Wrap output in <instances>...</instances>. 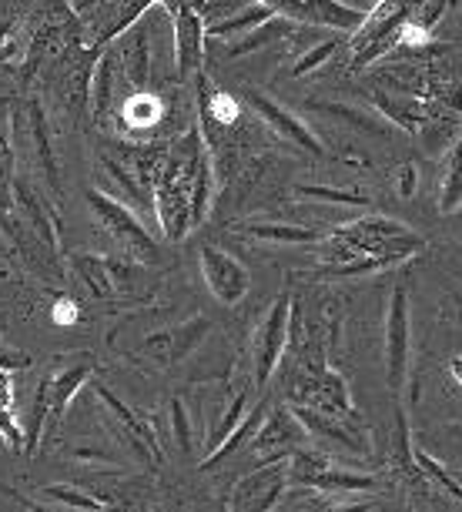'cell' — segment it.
<instances>
[{
    "label": "cell",
    "mask_w": 462,
    "mask_h": 512,
    "mask_svg": "<svg viewBox=\"0 0 462 512\" xmlns=\"http://www.w3.org/2000/svg\"><path fill=\"white\" fill-rule=\"evenodd\" d=\"M319 245H322V262L329 268H339L359 262V258H382L389 265H399L416 255L426 241L412 228L402 225V221L365 215L359 221H349V225L329 231Z\"/></svg>",
    "instance_id": "obj_1"
},
{
    "label": "cell",
    "mask_w": 462,
    "mask_h": 512,
    "mask_svg": "<svg viewBox=\"0 0 462 512\" xmlns=\"http://www.w3.org/2000/svg\"><path fill=\"white\" fill-rule=\"evenodd\" d=\"M188 148L191 138L185 134V141L168 154V161L158 171V218L161 228L171 241L185 238L191 228V185H188Z\"/></svg>",
    "instance_id": "obj_2"
},
{
    "label": "cell",
    "mask_w": 462,
    "mask_h": 512,
    "mask_svg": "<svg viewBox=\"0 0 462 512\" xmlns=\"http://www.w3.org/2000/svg\"><path fill=\"white\" fill-rule=\"evenodd\" d=\"M412 7L416 4H375L372 14L365 17L362 31L352 34V71H362L372 61H379L382 54H389L392 47H399L402 27L409 24Z\"/></svg>",
    "instance_id": "obj_3"
},
{
    "label": "cell",
    "mask_w": 462,
    "mask_h": 512,
    "mask_svg": "<svg viewBox=\"0 0 462 512\" xmlns=\"http://www.w3.org/2000/svg\"><path fill=\"white\" fill-rule=\"evenodd\" d=\"M288 482H302L315 492H372L375 476L369 472H352L332 466L319 452L298 449L288 456Z\"/></svg>",
    "instance_id": "obj_4"
},
{
    "label": "cell",
    "mask_w": 462,
    "mask_h": 512,
    "mask_svg": "<svg viewBox=\"0 0 462 512\" xmlns=\"http://www.w3.org/2000/svg\"><path fill=\"white\" fill-rule=\"evenodd\" d=\"M409 355H412L409 292L406 285H396L389 295V312H385V379H389V389L396 395L406 389Z\"/></svg>",
    "instance_id": "obj_5"
},
{
    "label": "cell",
    "mask_w": 462,
    "mask_h": 512,
    "mask_svg": "<svg viewBox=\"0 0 462 512\" xmlns=\"http://www.w3.org/2000/svg\"><path fill=\"white\" fill-rule=\"evenodd\" d=\"M288 489V459L262 462L255 472H248L235 482L228 496V512H272L282 502Z\"/></svg>",
    "instance_id": "obj_6"
},
{
    "label": "cell",
    "mask_w": 462,
    "mask_h": 512,
    "mask_svg": "<svg viewBox=\"0 0 462 512\" xmlns=\"http://www.w3.org/2000/svg\"><path fill=\"white\" fill-rule=\"evenodd\" d=\"M88 201H91L94 215H98L104 225L111 228L114 241H118V245L128 251L134 262H154V258H158V241H154L148 231H144L141 221L134 218L118 198L104 195V191H88Z\"/></svg>",
    "instance_id": "obj_7"
},
{
    "label": "cell",
    "mask_w": 462,
    "mask_h": 512,
    "mask_svg": "<svg viewBox=\"0 0 462 512\" xmlns=\"http://www.w3.org/2000/svg\"><path fill=\"white\" fill-rule=\"evenodd\" d=\"M288 328H292V295H278L268 308L265 322L255 332V385L265 389L282 362L288 345Z\"/></svg>",
    "instance_id": "obj_8"
},
{
    "label": "cell",
    "mask_w": 462,
    "mask_h": 512,
    "mask_svg": "<svg viewBox=\"0 0 462 512\" xmlns=\"http://www.w3.org/2000/svg\"><path fill=\"white\" fill-rule=\"evenodd\" d=\"M285 21L322 24L339 34H359L375 4H342V0H302V4H275Z\"/></svg>",
    "instance_id": "obj_9"
},
{
    "label": "cell",
    "mask_w": 462,
    "mask_h": 512,
    "mask_svg": "<svg viewBox=\"0 0 462 512\" xmlns=\"http://www.w3.org/2000/svg\"><path fill=\"white\" fill-rule=\"evenodd\" d=\"M198 265H201V275H205V285L211 288V295H215L221 305H238L248 295L252 275H248V268L238 262V258H231L225 248L201 245Z\"/></svg>",
    "instance_id": "obj_10"
},
{
    "label": "cell",
    "mask_w": 462,
    "mask_h": 512,
    "mask_svg": "<svg viewBox=\"0 0 462 512\" xmlns=\"http://www.w3.org/2000/svg\"><path fill=\"white\" fill-rule=\"evenodd\" d=\"M175 24V64L181 77L201 71L205 61V17L195 4H165Z\"/></svg>",
    "instance_id": "obj_11"
},
{
    "label": "cell",
    "mask_w": 462,
    "mask_h": 512,
    "mask_svg": "<svg viewBox=\"0 0 462 512\" xmlns=\"http://www.w3.org/2000/svg\"><path fill=\"white\" fill-rule=\"evenodd\" d=\"M305 442H308V436H305V429L298 425V419L292 415V409H282V405H278L275 412L265 415L262 429H258V436L252 439V449L272 452L268 462H282V459L292 456V452L302 449Z\"/></svg>",
    "instance_id": "obj_12"
},
{
    "label": "cell",
    "mask_w": 462,
    "mask_h": 512,
    "mask_svg": "<svg viewBox=\"0 0 462 512\" xmlns=\"http://www.w3.org/2000/svg\"><path fill=\"white\" fill-rule=\"evenodd\" d=\"M245 98L255 108L258 118H262L265 124H272V131L282 134L285 141H292V144H298V148H305V151H312V154H325V144L315 138V131L308 128L302 118H295L292 111H285L278 101H272L262 91H245Z\"/></svg>",
    "instance_id": "obj_13"
},
{
    "label": "cell",
    "mask_w": 462,
    "mask_h": 512,
    "mask_svg": "<svg viewBox=\"0 0 462 512\" xmlns=\"http://www.w3.org/2000/svg\"><path fill=\"white\" fill-rule=\"evenodd\" d=\"M57 372L51 375V419H61L67 405L74 402V395L81 392V385L91 379L94 372V355L91 352H67L61 359H54Z\"/></svg>",
    "instance_id": "obj_14"
},
{
    "label": "cell",
    "mask_w": 462,
    "mask_h": 512,
    "mask_svg": "<svg viewBox=\"0 0 462 512\" xmlns=\"http://www.w3.org/2000/svg\"><path fill=\"white\" fill-rule=\"evenodd\" d=\"M292 415L298 419V425L305 429L308 439H322V442H329V446H342L349 452H359V456L369 452V446H365V436H359V432L352 429L349 419H332V415L305 409V405H292Z\"/></svg>",
    "instance_id": "obj_15"
},
{
    "label": "cell",
    "mask_w": 462,
    "mask_h": 512,
    "mask_svg": "<svg viewBox=\"0 0 462 512\" xmlns=\"http://www.w3.org/2000/svg\"><path fill=\"white\" fill-rule=\"evenodd\" d=\"M208 332H211L208 318H191V322L171 328V332H165V335H151L148 345H144V352H151L161 365H178L198 349L201 338H205Z\"/></svg>",
    "instance_id": "obj_16"
},
{
    "label": "cell",
    "mask_w": 462,
    "mask_h": 512,
    "mask_svg": "<svg viewBox=\"0 0 462 512\" xmlns=\"http://www.w3.org/2000/svg\"><path fill=\"white\" fill-rule=\"evenodd\" d=\"M121 51H118V61L124 67V74H128V81L134 88H144L151 77V47H148V34H144V27H131L128 34L121 37Z\"/></svg>",
    "instance_id": "obj_17"
},
{
    "label": "cell",
    "mask_w": 462,
    "mask_h": 512,
    "mask_svg": "<svg viewBox=\"0 0 462 512\" xmlns=\"http://www.w3.org/2000/svg\"><path fill=\"white\" fill-rule=\"evenodd\" d=\"M278 17L275 4H242L231 17H221L215 24H205V37H245L255 27H262L265 21Z\"/></svg>",
    "instance_id": "obj_18"
},
{
    "label": "cell",
    "mask_w": 462,
    "mask_h": 512,
    "mask_svg": "<svg viewBox=\"0 0 462 512\" xmlns=\"http://www.w3.org/2000/svg\"><path fill=\"white\" fill-rule=\"evenodd\" d=\"M375 104L382 111L385 124H399L402 131L419 134V128L426 124L429 101L426 98H396V94H375Z\"/></svg>",
    "instance_id": "obj_19"
},
{
    "label": "cell",
    "mask_w": 462,
    "mask_h": 512,
    "mask_svg": "<svg viewBox=\"0 0 462 512\" xmlns=\"http://www.w3.org/2000/svg\"><path fill=\"white\" fill-rule=\"evenodd\" d=\"M459 208H462V134L446 151L442 178H439V215H456Z\"/></svg>",
    "instance_id": "obj_20"
},
{
    "label": "cell",
    "mask_w": 462,
    "mask_h": 512,
    "mask_svg": "<svg viewBox=\"0 0 462 512\" xmlns=\"http://www.w3.org/2000/svg\"><path fill=\"white\" fill-rule=\"evenodd\" d=\"M308 108L319 111V114H329V118L342 121V124H349V128L362 131V134H372V138H382V134H389V124L382 121V114L352 108V104H339V101H308Z\"/></svg>",
    "instance_id": "obj_21"
},
{
    "label": "cell",
    "mask_w": 462,
    "mask_h": 512,
    "mask_svg": "<svg viewBox=\"0 0 462 512\" xmlns=\"http://www.w3.org/2000/svg\"><path fill=\"white\" fill-rule=\"evenodd\" d=\"M265 415H268V405H265V402H258L255 409H248V415L242 419V425H238V429L225 439V446H221L218 452H211L208 459H201V469L218 466V462H225V459L231 456V452H238L242 446H252V439L258 436V429H262Z\"/></svg>",
    "instance_id": "obj_22"
},
{
    "label": "cell",
    "mask_w": 462,
    "mask_h": 512,
    "mask_svg": "<svg viewBox=\"0 0 462 512\" xmlns=\"http://www.w3.org/2000/svg\"><path fill=\"white\" fill-rule=\"evenodd\" d=\"M242 231L262 241H278V245H319L325 238V231H312L302 225H245Z\"/></svg>",
    "instance_id": "obj_23"
},
{
    "label": "cell",
    "mask_w": 462,
    "mask_h": 512,
    "mask_svg": "<svg viewBox=\"0 0 462 512\" xmlns=\"http://www.w3.org/2000/svg\"><path fill=\"white\" fill-rule=\"evenodd\" d=\"M51 419V375H44L41 385L34 392V405H31V419L24 425V452H34L37 442H41L44 422Z\"/></svg>",
    "instance_id": "obj_24"
},
{
    "label": "cell",
    "mask_w": 462,
    "mask_h": 512,
    "mask_svg": "<svg viewBox=\"0 0 462 512\" xmlns=\"http://www.w3.org/2000/svg\"><path fill=\"white\" fill-rule=\"evenodd\" d=\"M245 415H248V392H235V399H231V402L225 405V412H221L218 425L211 429V436H208V442H205V452H208V456H211V452H218L221 446H225V439L238 429V425H242ZM208 456H205V459H208Z\"/></svg>",
    "instance_id": "obj_25"
},
{
    "label": "cell",
    "mask_w": 462,
    "mask_h": 512,
    "mask_svg": "<svg viewBox=\"0 0 462 512\" xmlns=\"http://www.w3.org/2000/svg\"><path fill=\"white\" fill-rule=\"evenodd\" d=\"M71 265L81 272L84 282H88L91 295L101 298V295L114 292V265L111 262H104V258H98V255H74Z\"/></svg>",
    "instance_id": "obj_26"
},
{
    "label": "cell",
    "mask_w": 462,
    "mask_h": 512,
    "mask_svg": "<svg viewBox=\"0 0 462 512\" xmlns=\"http://www.w3.org/2000/svg\"><path fill=\"white\" fill-rule=\"evenodd\" d=\"M27 118H31V138H34V144H37V158H41L44 175H47V181H51V188L61 191V185H57V164H54L51 138H47V121H44L41 104H37V101L27 104Z\"/></svg>",
    "instance_id": "obj_27"
},
{
    "label": "cell",
    "mask_w": 462,
    "mask_h": 512,
    "mask_svg": "<svg viewBox=\"0 0 462 512\" xmlns=\"http://www.w3.org/2000/svg\"><path fill=\"white\" fill-rule=\"evenodd\" d=\"M288 27H292V21H285V17L278 14V17H272V21H265L262 27H255L252 34L238 37V41L228 47V57H242V54L262 51L265 44H272V41H278V37H285Z\"/></svg>",
    "instance_id": "obj_28"
},
{
    "label": "cell",
    "mask_w": 462,
    "mask_h": 512,
    "mask_svg": "<svg viewBox=\"0 0 462 512\" xmlns=\"http://www.w3.org/2000/svg\"><path fill=\"white\" fill-rule=\"evenodd\" d=\"M114 67H118V61H114V51H108L98 61V67H94V84H91V98H94V118L104 121L111 111V91H114Z\"/></svg>",
    "instance_id": "obj_29"
},
{
    "label": "cell",
    "mask_w": 462,
    "mask_h": 512,
    "mask_svg": "<svg viewBox=\"0 0 462 512\" xmlns=\"http://www.w3.org/2000/svg\"><path fill=\"white\" fill-rule=\"evenodd\" d=\"M17 198H21V205L27 211V218L34 221V228H37V235H41L47 245H57V238H54V225H51V215H47V208L41 205V198L34 195L31 188H24V185H17Z\"/></svg>",
    "instance_id": "obj_30"
},
{
    "label": "cell",
    "mask_w": 462,
    "mask_h": 512,
    "mask_svg": "<svg viewBox=\"0 0 462 512\" xmlns=\"http://www.w3.org/2000/svg\"><path fill=\"white\" fill-rule=\"evenodd\" d=\"M412 462H419V472H422V476H429L432 482H439V486L446 489L452 499L462 502V486H459L456 476H452V472H449L446 466H442L439 459H432L429 452H412Z\"/></svg>",
    "instance_id": "obj_31"
},
{
    "label": "cell",
    "mask_w": 462,
    "mask_h": 512,
    "mask_svg": "<svg viewBox=\"0 0 462 512\" xmlns=\"http://www.w3.org/2000/svg\"><path fill=\"white\" fill-rule=\"evenodd\" d=\"M298 195L308 201H325V205H369V198L359 191L329 188V185H298Z\"/></svg>",
    "instance_id": "obj_32"
},
{
    "label": "cell",
    "mask_w": 462,
    "mask_h": 512,
    "mask_svg": "<svg viewBox=\"0 0 462 512\" xmlns=\"http://www.w3.org/2000/svg\"><path fill=\"white\" fill-rule=\"evenodd\" d=\"M339 44H342V34H335V37H322L319 44L315 47H308V51L298 57L295 61V67H292V74L295 77H305V74H312L315 67H322L325 61H329V57L339 51Z\"/></svg>",
    "instance_id": "obj_33"
},
{
    "label": "cell",
    "mask_w": 462,
    "mask_h": 512,
    "mask_svg": "<svg viewBox=\"0 0 462 512\" xmlns=\"http://www.w3.org/2000/svg\"><path fill=\"white\" fill-rule=\"evenodd\" d=\"M44 496L51 502H64V506H74L81 512H104V506L88 492L74 489V486H44Z\"/></svg>",
    "instance_id": "obj_34"
},
{
    "label": "cell",
    "mask_w": 462,
    "mask_h": 512,
    "mask_svg": "<svg viewBox=\"0 0 462 512\" xmlns=\"http://www.w3.org/2000/svg\"><path fill=\"white\" fill-rule=\"evenodd\" d=\"M124 118L128 124H138V128H148V124H158L161 118V101L151 98V94H138L128 108H124Z\"/></svg>",
    "instance_id": "obj_35"
},
{
    "label": "cell",
    "mask_w": 462,
    "mask_h": 512,
    "mask_svg": "<svg viewBox=\"0 0 462 512\" xmlns=\"http://www.w3.org/2000/svg\"><path fill=\"white\" fill-rule=\"evenodd\" d=\"M171 429H175L181 456H191V449H195V442H191V415L181 399H171Z\"/></svg>",
    "instance_id": "obj_36"
},
{
    "label": "cell",
    "mask_w": 462,
    "mask_h": 512,
    "mask_svg": "<svg viewBox=\"0 0 462 512\" xmlns=\"http://www.w3.org/2000/svg\"><path fill=\"white\" fill-rule=\"evenodd\" d=\"M446 14H449V4H439V0H436V4H416V7H412L409 24L416 27V31L432 37V27H436Z\"/></svg>",
    "instance_id": "obj_37"
},
{
    "label": "cell",
    "mask_w": 462,
    "mask_h": 512,
    "mask_svg": "<svg viewBox=\"0 0 462 512\" xmlns=\"http://www.w3.org/2000/svg\"><path fill=\"white\" fill-rule=\"evenodd\" d=\"M211 118L218 124H231L238 118V101L231 94H211Z\"/></svg>",
    "instance_id": "obj_38"
},
{
    "label": "cell",
    "mask_w": 462,
    "mask_h": 512,
    "mask_svg": "<svg viewBox=\"0 0 462 512\" xmlns=\"http://www.w3.org/2000/svg\"><path fill=\"white\" fill-rule=\"evenodd\" d=\"M0 436H4L17 452H24V429L14 422L11 409H0Z\"/></svg>",
    "instance_id": "obj_39"
},
{
    "label": "cell",
    "mask_w": 462,
    "mask_h": 512,
    "mask_svg": "<svg viewBox=\"0 0 462 512\" xmlns=\"http://www.w3.org/2000/svg\"><path fill=\"white\" fill-rule=\"evenodd\" d=\"M416 188H419V168L412 161H406L399 168V178H396V191H399V198H412L416 195Z\"/></svg>",
    "instance_id": "obj_40"
},
{
    "label": "cell",
    "mask_w": 462,
    "mask_h": 512,
    "mask_svg": "<svg viewBox=\"0 0 462 512\" xmlns=\"http://www.w3.org/2000/svg\"><path fill=\"white\" fill-rule=\"evenodd\" d=\"M31 365V355L14 352V349H0V372H11V369H27Z\"/></svg>",
    "instance_id": "obj_41"
},
{
    "label": "cell",
    "mask_w": 462,
    "mask_h": 512,
    "mask_svg": "<svg viewBox=\"0 0 462 512\" xmlns=\"http://www.w3.org/2000/svg\"><path fill=\"white\" fill-rule=\"evenodd\" d=\"M74 459H81V462H101V466H118V459H114L111 452H101V449H91V446L74 449Z\"/></svg>",
    "instance_id": "obj_42"
},
{
    "label": "cell",
    "mask_w": 462,
    "mask_h": 512,
    "mask_svg": "<svg viewBox=\"0 0 462 512\" xmlns=\"http://www.w3.org/2000/svg\"><path fill=\"white\" fill-rule=\"evenodd\" d=\"M14 405V382L11 372H0V409H11Z\"/></svg>",
    "instance_id": "obj_43"
},
{
    "label": "cell",
    "mask_w": 462,
    "mask_h": 512,
    "mask_svg": "<svg viewBox=\"0 0 462 512\" xmlns=\"http://www.w3.org/2000/svg\"><path fill=\"white\" fill-rule=\"evenodd\" d=\"M54 318L57 322H74V305L71 302H61L54 308Z\"/></svg>",
    "instance_id": "obj_44"
},
{
    "label": "cell",
    "mask_w": 462,
    "mask_h": 512,
    "mask_svg": "<svg viewBox=\"0 0 462 512\" xmlns=\"http://www.w3.org/2000/svg\"><path fill=\"white\" fill-rule=\"evenodd\" d=\"M325 512H369V502H345V506H335Z\"/></svg>",
    "instance_id": "obj_45"
},
{
    "label": "cell",
    "mask_w": 462,
    "mask_h": 512,
    "mask_svg": "<svg viewBox=\"0 0 462 512\" xmlns=\"http://www.w3.org/2000/svg\"><path fill=\"white\" fill-rule=\"evenodd\" d=\"M449 372H452V379L462 385V355H456V359L449 362Z\"/></svg>",
    "instance_id": "obj_46"
},
{
    "label": "cell",
    "mask_w": 462,
    "mask_h": 512,
    "mask_svg": "<svg viewBox=\"0 0 462 512\" xmlns=\"http://www.w3.org/2000/svg\"><path fill=\"white\" fill-rule=\"evenodd\" d=\"M325 509H329V506H322V502H315V506H312V509H305V512H325Z\"/></svg>",
    "instance_id": "obj_47"
},
{
    "label": "cell",
    "mask_w": 462,
    "mask_h": 512,
    "mask_svg": "<svg viewBox=\"0 0 462 512\" xmlns=\"http://www.w3.org/2000/svg\"><path fill=\"white\" fill-rule=\"evenodd\" d=\"M456 215H459V235H462V208L456 211Z\"/></svg>",
    "instance_id": "obj_48"
},
{
    "label": "cell",
    "mask_w": 462,
    "mask_h": 512,
    "mask_svg": "<svg viewBox=\"0 0 462 512\" xmlns=\"http://www.w3.org/2000/svg\"><path fill=\"white\" fill-rule=\"evenodd\" d=\"M0 268H4V245H0Z\"/></svg>",
    "instance_id": "obj_49"
},
{
    "label": "cell",
    "mask_w": 462,
    "mask_h": 512,
    "mask_svg": "<svg viewBox=\"0 0 462 512\" xmlns=\"http://www.w3.org/2000/svg\"><path fill=\"white\" fill-rule=\"evenodd\" d=\"M452 476H456V482H459V486H462V472H452Z\"/></svg>",
    "instance_id": "obj_50"
}]
</instances>
